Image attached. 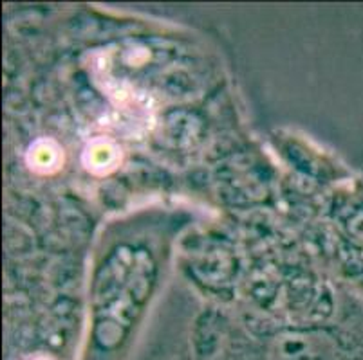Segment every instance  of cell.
<instances>
[{
	"instance_id": "1",
	"label": "cell",
	"mask_w": 363,
	"mask_h": 360,
	"mask_svg": "<svg viewBox=\"0 0 363 360\" xmlns=\"http://www.w3.org/2000/svg\"><path fill=\"white\" fill-rule=\"evenodd\" d=\"M154 274H156V265L152 262L150 254L147 250H138L130 276L123 289L112 297L104 310H100L94 337L101 348L112 349L123 341L125 333L130 328L141 305L150 294Z\"/></svg>"
},
{
	"instance_id": "2",
	"label": "cell",
	"mask_w": 363,
	"mask_h": 360,
	"mask_svg": "<svg viewBox=\"0 0 363 360\" xmlns=\"http://www.w3.org/2000/svg\"><path fill=\"white\" fill-rule=\"evenodd\" d=\"M333 344L318 332H288L269 346V360H331Z\"/></svg>"
},
{
	"instance_id": "3",
	"label": "cell",
	"mask_w": 363,
	"mask_h": 360,
	"mask_svg": "<svg viewBox=\"0 0 363 360\" xmlns=\"http://www.w3.org/2000/svg\"><path fill=\"white\" fill-rule=\"evenodd\" d=\"M121 161V150L111 141L98 139L85 148L84 164L89 171L98 175L111 173Z\"/></svg>"
},
{
	"instance_id": "4",
	"label": "cell",
	"mask_w": 363,
	"mask_h": 360,
	"mask_svg": "<svg viewBox=\"0 0 363 360\" xmlns=\"http://www.w3.org/2000/svg\"><path fill=\"white\" fill-rule=\"evenodd\" d=\"M28 164L38 173H55L64 164V150L51 139H40L29 146Z\"/></svg>"
},
{
	"instance_id": "5",
	"label": "cell",
	"mask_w": 363,
	"mask_h": 360,
	"mask_svg": "<svg viewBox=\"0 0 363 360\" xmlns=\"http://www.w3.org/2000/svg\"><path fill=\"white\" fill-rule=\"evenodd\" d=\"M349 233L356 236L358 240H363V209L358 211L354 216L349 220Z\"/></svg>"
}]
</instances>
